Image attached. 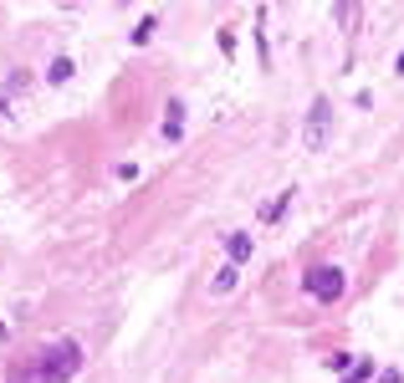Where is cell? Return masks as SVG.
I'll return each instance as SVG.
<instances>
[{
    "label": "cell",
    "mask_w": 404,
    "mask_h": 383,
    "mask_svg": "<svg viewBox=\"0 0 404 383\" xmlns=\"http://www.w3.org/2000/svg\"><path fill=\"white\" fill-rule=\"evenodd\" d=\"M82 343H72V337H57V343H41L31 348L26 358H16L6 383H72L82 373Z\"/></svg>",
    "instance_id": "cell-1"
},
{
    "label": "cell",
    "mask_w": 404,
    "mask_h": 383,
    "mask_svg": "<svg viewBox=\"0 0 404 383\" xmlns=\"http://www.w3.org/2000/svg\"><path fill=\"white\" fill-rule=\"evenodd\" d=\"M302 286H307V296H317V302H338V296H343V271L338 266H312L302 276Z\"/></svg>",
    "instance_id": "cell-2"
},
{
    "label": "cell",
    "mask_w": 404,
    "mask_h": 383,
    "mask_svg": "<svg viewBox=\"0 0 404 383\" xmlns=\"http://www.w3.org/2000/svg\"><path fill=\"white\" fill-rule=\"evenodd\" d=\"M328 133H333V102H328V97H312V108H307V128H302V138H307L312 154L328 143Z\"/></svg>",
    "instance_id": "cell-3"
},
{
    "label": "cell",
    "mask_w": 404,
    "mask_h": 383,
    "mask_svg": "<svg viewBox=\"0 0 404 383\" xmlns=\"http://www.w3.org/2000/svg\"><path fill=\"white\" fill-rule=\"evenodd\" d=\"M179 133H184V102L174 97V102H169V118H164V138L179 143Z\"/></svg>",
    "instance_id": "cell-4"
},
{
    "label": "cell",
    "mask_w": 404,
    "mask_h": 383,
    "mask_svg": "<svg viewBox=\"0 0 404 383\" xmlns=\"http://www.w3.org/2000/svg\"><path fill=\"white\" fill-rule=\"evenodd\" d=\"M225 255H230V266L251 261V236H225Z\"/></svg>",
    "instance_id": "cell-5"
},
{
    "label": "cell",
    "mask_w": 404,
    "mask_h": 383,
    "mask_svg": "<svg viewBox=\"0 0 404 383\" xmlns=\"http://www.w3.org/2000/svg\"><path fill=\"white\" fill-rule=\"evenodd\" d=\"M236 281H241V266H230V261H225V266L215 271V281H210V286H215V291H236Z\"/></svg>",
    "instance_id": "cell-6"
},
{
    "label": "cell",
    "mask_w": 404,
    "mask_h": 383,
    "mask_svg": "<svg viewBox=\"0 0 404 383\" xmlns=\"http://www.w3.org/2000/svg\"><path fill=\"white\" fill-rule=\"evenodd\" d=\"M72 72H77V67H72V56H57L52 67H47V82H57V87H61V82H72Z\"/></svg>",
    "instance_id": "cell-7"
},
{
    "label": "cell",
    "mask_w": 404,
    "mask_h": 383,
    "mask_svg": "<svg viewBox=\"0 0 404 383\" xmlns=\"http://www.w3.org/2000/svg\"><path fill=\"white\" fill-rule=\"evenodd\" d=\"M374 378V363H369V358H353V368L343 373V383H369Z\"/></svg>",
    "instance_id": "cell-8"
},
{
    "label": "cell",
    "mask_w": 404,
    "mask_h": 383,
    "mask_svg": "<svg viewBox=\"0 0 404 383\" xmlns=\"http://www.w3.org/2000/svg\"><path fill=\"white\" fill-rule=\"evenodd\" d=\"M154 31H159V20H154V16H143L138 26H133V47H148V41H154Z\"/></svg>",
    "instance_id": "cell-9"
},
{
    "label": "cell",
    "mask_w": 404,
    "mask_h": 383,
    "mask_svg": "<svg viewBox=\"0 0 404 383\" xmlns=\"http://www.w3.org/2000/svg\"><path fill=\"white\" fill-rule=\"evenodd\" d=\"M287 205H292V189H287V195H276V200L261 209V220H266V225H271V220H282V215H287Z\"/></svg>",
    "instance_id": "cell-10"
},
{
    "label": "cell",
    "mask_w": 404,
    "mask_h": 383,
    "mask_svg": "<svg viewBox=\"0 0 404 383\" xmlns=\"http://www.w3.org/2000/svg\"><path fill=\"white\" fill-rule=\"evenodd\" d=\"M328 368H333V373H348V368H353V353H333Z\"/></svg>",
    "instance_id": "cell-11"
},
{
    "label": "cell",
    "mask_w": 404,
    "mask_h": 383,
    "mask_svg": "<svg viewBox=\"0 0 404 383\" xmlns=\"http://www.w3.org/2000/svg\"><path fill=\"white\" fill-rule=\"evenodd\" d=\"M394 72H404V51H399V61H394Z\"/></svg>",
    "instance_id": "cell-12"
}]
</instances>
